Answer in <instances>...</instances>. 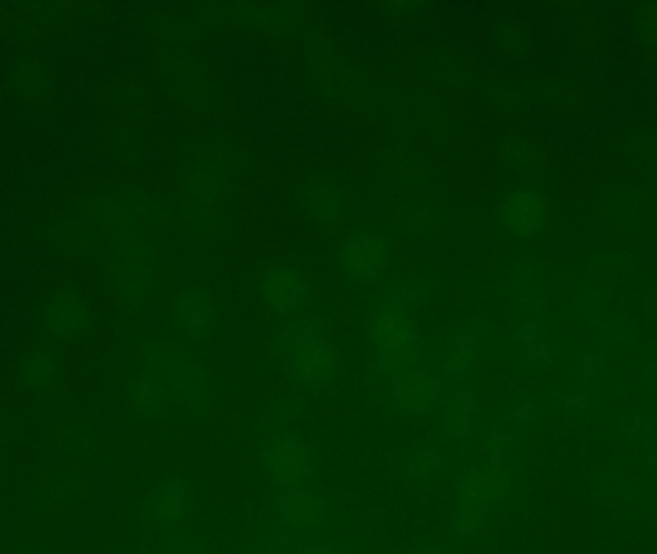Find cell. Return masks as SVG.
<instances>
[{
  "label": "cell",
  "instance_id": "obj_4",
  "mask_svg": "<svg viewBox=\"0 0 657 554\" xmlns=\"http://www.w3.org/2000/svg\"><path fill=\"white\" fill-rule=\"evenodd\" d=\"M383 260V247L373 237H358L344 252L346 272L354 279H369L377 274Z\"/></svg>",
  "mask_w": 657,
  "mask_h": 554
},
{
  "label": "cell",
  "instance_id": "obj_6",
  "mask_svg": "<svg viewBox=\"0 0 657 554\" xmlns=\"http://www.w3.org/2000/svg\"><path fill=\"white\" fill-rule=\"evenodd\" d=\"M266 297L279 310H294L304 299L302 281L289 270H277L266 281Z\"/></svg>",
  "mask_w": 657,
  "mask_h": 554
},
{
  "label": "cell",
  "instance_id": "obj_2",
  "mask_svg": "<svg viewBox=\"0 0 657 554\" xmlns=\"http://www.w3.org/2000/svg\"><path fill=\"white\" fill-rule=\"evenodd\" d=\"M292 372L310 383L317 385L333 376L337 366L335 351L317 337H292L289 349Z\"/></svg>",
  "mask_w": 657,
  "mask_h": 554
},
{
  "label": "cell",
  "instance_id": "obj_1",
  "mask_svg": "<svg viewBox=\"0 0 657 554\" xmlns=\"http://www.w3.org/2000/svg\"><path fill=\"white\" fill-rule=\"evenodd\" d=\"M264 468L269 478L281 487L296 489L312 472V458L294 439H277L264 453Z\"/></svg>",
  "mask_w": 657,
  "mask_h": 554
},
{
  "label": "cell",
  "instance_id": "obj_5",
  "mask_svg": "<svg viewBox=\"0 0 657 554\" xmlns=\"http://www.w3.org/2000/svg\"><path fill=\"white\" fill-rule=\"evenodd\" d=\"M321 518V504L314 497L296 493L281 506V522L294 535H304L316 528Z\"/></svg>",
  "mask_w": 657,
  "mask_h": 554
},
{
  "label": "cell",
  "instance_id": "obj_7",
  "mask_svg": "<svg viewBox=\"0 0 657 554\" xmlns=\"http://www.w3.org/2000/svg\"><path fill=\"white\" fill-rule=\"evenodd\" d=\"M421 554H440V553H437V551H431V553H421Z\"/></svg>",
  "mask_w": 657,
  "mask_h": 554
},
{
  "label": "cell",
  "instance_id": "obj_3",
  "mask_svg": "<svg viewBox=\"0 0 657 554\" xmlns=\"http://www.w3.org/2000/svg\"><path fill=\"white\" fill-rule=\"evenodd\" d=\"M373 337L383 354L390 358V366L396 362L400 366H408L417 356L414 329L402 314L396 312L383 314L373 326Z\"/></svg>",
  "mask_w": 657,
  "mask_h": 554
}]
</instances>
